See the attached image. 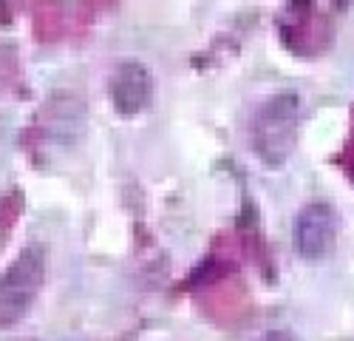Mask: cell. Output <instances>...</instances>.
<instances>
[{
	"label": "cell",
	"mask_w": 354,
	"mask_h": 341,
	"mask_svg": "<svg viewBox=\"0 0 354 341\" xmlns=\"http://www.w3.org/2000/svg\"><path fill=\"white\" fill-rule=\"evenodd\" d=\"M301 100L295 94H275L263 103L252 120L250 142L255 157L267 168H281L298 142Z\"/></svg>",
	"instance_id": "cell-1"
},
{
	"label": "cell",
	"mask_w": 354,
	"mask_h": 341,
	"mask_svg": "<svg viewBox=\"0 0 354 341\" xmlns=\"http://www.w3.org/2000/svg\"><path fill=\"white\" fill-rule=\"evenodd\" d=\"M46 284V250L28 245L0 276V327L17 324Z\"/></svg>",
	"instance_id": "cell-2"
},
{
	"label": "cell",
	"mask_w": 354,
	"mask_h": 341,
	"mask_svg": "<svg viewBox=\"0 0 354 341\" xmlns=\"http://www.w3.org/2000/svg\"><path fill=\"white\" fill-rule=\"evenodd\" d=\"M337 239V213L326 202H309L295 219V247L301 259L320 262L326 259Z\"/></svg>",
	"instance_id": "cell-3"
},
{
	"label": "cell",
	"mask_w": 354,
	"mask_h": 341,
	"mask_svg": "<svg viewBox=\"0 0 354 341\" xmlns=\"http://www.w3.org/2000/svg\"><path fill=\"white\" fill-rule=\"evenodd\" d=\"M108 94L122 117H136L153 100V77L142 63H120L111 74Z\"/></svg>",
	"instance_id": "cell-4"
},
{
	"label": "cell",
	"mask_w": 354,
	"mask_h": 341,
	"mask_svg": "<svg viewBox=\"0 0 354 341\" xmlns=\"http://www.w3.org/2000/svg\"><path fill=\"white\" fill-rule=\"evenodd\" d=\"M289 17H292V26H283V37H292L289 46L292 51H304V40H309V51H320L323 43H317V37H329L332 35V28L326 23V17H320L317 9L312 3H292L289 6Z\"/></svg>",
	"instance_id": "cell-5"
},
{
	"label": "cell",
	"mask_w": 354,
	"mask_h": 341,
	"mask_svg": "<svg viewBox=\"0 0 354 341\" xmlns=\"http://www.w3.org/2000/svg\"><path fill=\"white\" fill-rule=\"evenodd\" d=\"M332 3H335V9H340V12H346L351 3H354V0H332Z\"/></svg>",
	"instance_id": "cell-6"
}]
</instances>
